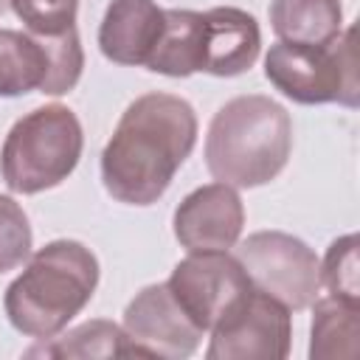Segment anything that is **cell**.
Returning <instances> with one entry per match:
<instances>
[{"mask_svg":"<svg viewBox=\"0 0 360 360\" xmlns=\"http://www.w3.org/2000/svg\"><path fill=\"white\" fill-rule=\"evenodd\" d=\"M312 360H354L360 354V304H349L340 298L312 301Z\"/></svg>","mask_w":360,"mask_h":360,"instance_id":"2e32d148","label":"cell"},{"mask_svg":"<svg viewBox=\"0 0 360 360\" xmlns=\"http://www.w3.org/2000/svg\"><path fill=\"white\" fill-rule=\"evenodd\" d=\"M124 332L149 357L166 360H183L194 354L205 335L180 309L166 284H149L127 304Z\"/></svg>","mask_w":360,"mask_h":360,"instance_id":"30bf717a","label":"cell"},{"mask_svg":"<svg viewBox=\"0 0 360 360\" xmlns=\"http://www.w3.org/2000/svg\"><path fill=\"white\" fill-rule=\"evenodd\" d=\"M14 14L25 22L31 34L39 37H59L76 28L79 0H8Z\"/></svg>","mask_w":360,"mask_h":360,"instance_id":"d6986e66","label":"cell"},{"mask_svg":"<svg viewBox=\"0 0 360 360\" xmlns=\"http://www.w3.org/2000/svg\"><path fill=\"white\" fill-rule=\"evenodd\" d=\"M166 287L191 323L208 332L222 318V312L253 284L242 264L225 250H191L174 264Z\"/></svg>","mask_w":360,"mask_h":360,"instance_id":"9c48e42d","label":"cell"},{"mask_svg":"<svg viewBox=\"0 0 360 360\" xmlns=\"http://www.w3.org/2000/svg\"><path fill=\"white\" fill-rule=\"evenodd\" d=\"M28 354H39V357H149L141 346H135L129 340V335L112 323V321H87L82 326H76L73 332L62 335V338H51V343H39L37 349H31Z\"/></svg>","mask_w":360,"mask_h":360,"instance_id":"e0dca14e","label":"cell"},{"mask_svg":"<svg viewBox=\"0 0 360 360\" xmlns=\"http://www.w3.org/2000/svg\"><path fill=\"white\" fill-rule=\"evenodd\" d=\"M8 8V0H0V11H6Z\"/></svg>","mask_w":360,"mask_h":360,"instance_id":"44dd1931","label":"cell"},{"mask_svg":"<svg viewBox=\"0 0 360 360\" xmlns=\"http://www.w3.org/2000/svg\"><path fill=\"white\" fill-rule=\"evenodd\" d=\"M318 276L332 298L360 304V264H357V236L354 233L340 236L329 245Z\"/></svg>","mask_w":360,"mask_h":360,"instance_id":"ac0fdd59","label":"cell"},{"mask_svg":"<svg viewBox=\"0 0 360 360\" xmlns=\"http://www.w3.org/2000/svg\"><path fill=\"white\" fill-rule=\"evenodd\" d=\"M270 25L278 42L323 45L343 31L340 0H273Z\"/></svg>","mask_w":360,"mask_h":360,"instance_id":"9a60e30c","label":"cell"},{"mask_svg":"<svg viewBox=\"0 0 360 360\" xmlns=\"http://www.w3.org/2000/svg\"><path fill=\"white\" fill-rule=\"evenodd\" d=\"M84 51L76 28L59 37L0 28V96L14 98L31 90L62 96L76 87Z\"/></svg>","mask_w":360,"mask_h":360,"instance_id":"8992f818","label":"cell"},{"mask_svg":"<svg viewBox=\"0 0 360 360\" xmlns=\"http://www.w3.org/2000/svg\"><path fill=\"white\" fill-rule=\"evenodd\" d=\"M292 152V118L270 96H236L208 124L205 166L233 188H256L278 177Z\"/></svg>","mask_w":360,"mask_h":360,"instance_id":"7a4b0ae2","label":"cell"},{"mask_svg":"<svg viewBox=\"0 0 360 360\" xmlns=\"http://www.w3.org/2000/svg\"><path fill=\"white\" fill-rule=\"evenodd\" d=\"M163 31L155 0H112L98 25V48L115 65H146Z\"/></svg>","mask_w":360,"mask_h":360,"instance_id":"4fadbf2b","label":"cell"},{"mask_svg":"<svg viewBox=\"0 0 360 360\" xmlns=\"http://www.w3.org/2000/svg\"><path fill=\"white\" fill-rule=\"evenodd\" d=\"M357 25H349L323 45L276 42L264 56V76L276 90L298 104L338 101L343 107H357Z\"/></svg>","mask_w":360,"mask_h":360,"instance_id":"5b68a950","label":"cell"},{"mask_svg":"<svg viewBox=\"0 0 360 360\" xmlns=\"http://www.w3.org/2000/svg\"><path fill=\"white\" fill-rule=\"evenodd\" d=\"M245 208L233 186L208 183L194 188L174 211V236L191 250H228L239 242Z\"/></svg>","mask_w":360,"mask_h":360,"instance_id":"8fae6325","label":"cell"},{"mask_svg":"<svg viewBox=\"0 0 360 360\" xmlns=\"http://www.w3.org/2000/svg\"><path fill=\"white\" fill-rule=\"evenodd\" d=\"M197 143L194 107L172 93L138 96L101 152V180L127 205H152Z\"/></svg>","mask_w":360,"mask_h":360,"instance_id":"6da1fadb","label":"cell"},{"mask_svg":"<svg viewBox=\"0 0 360 360\" xmlns=\"http://www.w3.org/2000/svg\"><path fill=\"white\" fill-rule=\"evenodd\" d=\"M96 284L98 259L93 250L76 239H56L28 259L8 284L3 307L17 332L51 340L90 304Z\"/></svg>","mask_w":360,"mask_h":360,"instance_id":"3957f363","label":"cell"},{"mask_svg":"<svg viewBox=\"0 0 360 360\" xmlns=\"http://www.w3.org/2000/svg\"><path fill=\"white\" fill-rule=\"evenodd\" d=\"M236 262L256 290L273 295L287 309H307L321 290V262L315 250L292 233H250L236 248Z\"/></svg>","mask_w":360,"mask_h":360,"instance_id":"52a82bcc","label":"cell"},{"mask_svg":"<svg viewBox=\"0 0 360 360\" xmlns=\"http://www.w3.org/2000/svg\"><path fill=\"white\" fill-rule=\"evenodd\" d=\"M31 225L25 211L6 194H0V273L20 267L31 256Z\"/></svg>","mask_w":360,"mask_h":360,"instance_id":"ffe728a7","label":"cell"},{"mask_svg":"<svg viewBox=\"0 0 360 360\" xmlns=\"http://www.w3.org/2000/svg\"><path fill=\"white\" fill-rule=\"evenodd\" d=\"M82 124L65 104H45L25 112L6 135L0 172L11 191L39 194L59 186L82 158Z\"/></svg>","mask_w":360,"mask_h":360,"instance_id":"277c9868","label":"cell"},{"mask_svg":"<svg viewBox=\"0 0 360 360\" xmlns=\"http://www.w3.org/2000/svg\"><path fill=\"white\" fill-rule=\"evenodd\" d=\"M208 360H284L290 354V309L250 287L208 329Z\"/></svg>","mask_w":360,"mask_h":360,"instance_id":"ba28073f","label":"cell"},{"mask_svg":"<svg viewBox=\"0 0 360 360\" xmlns=\"http://www.w3.org/2000/svg\"><path fill=\"white\" fill-rule=\"evenodd\" d=\"M202 31H205L202 11H188V8L163 11V31L155 51L146 59V68L172 79H183L202 70Z\"/></svg>","mask_w":360,"mask_h":360,"instance_id":"5bb4252c","label":"cell"},{"mask_svg":"<svg viewBox=\"0 0 360 360\" xmlns=\"http://www.w3.org/2000/svg\"><path fill=\"white\" fill-rule=\"evenodd\" d=\"M202 73L239 76L250 70L262 48V31L253 14L233 6H217L202 11Z\"/></svg>","mask_w":360,"mask_h":360,"instance_id":"7c38bea8","label":"cell"}]
</instances>
